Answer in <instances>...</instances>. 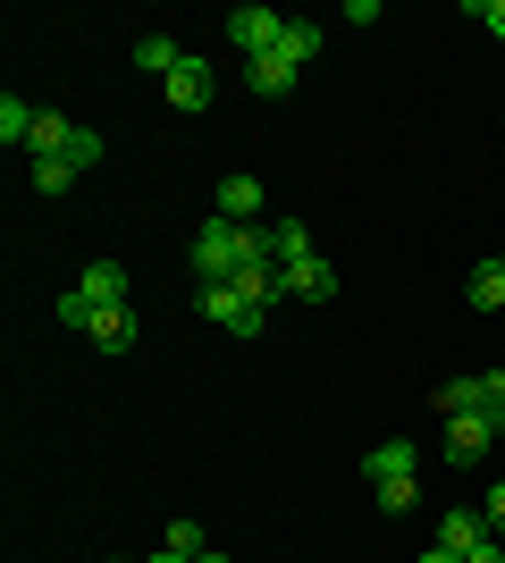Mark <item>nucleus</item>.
<instances>
[{"label": "nucleus", "mask_w": 505, "mask_h": 563, "mask_svg": "<svg viewBox=\"0 0 505 563\" xmlns=\"http://www.w3.org/2000/svg\"><path fill=\"white\" fill-rule=\"evenodd\" d=\"M413 438H380V446L362 454V479H371V496H380V514H413L421 505V479H413Z\"/></svg>", "instance_id": "obj_1"}, {"label": "nucleus", "mask_w": 505, "mask_h": 563, "mask_svg": "<svg viewBox=\"0 0 505 563\" xmlns=\"http://www.w3.org/2000/svg\"><path fill=\"white\" fill-rule=\"evenodd\" d=\"M244 261H253V235H244V228H228V219L194 228V278H202V286H228Z\"/></svg>", "instance_id": "obj_2"}, {"label": "nucleus", "mask_w": 505, "mask_h": 563, "mask_svg": "<svg viewBox=\"0 0 505 563\" xmlns=\"http://www.w3.org/2000/svg\"><path fill=\"white\" fill-rule=\"evenodd\" d=\"M110 303H127V269L119 261H94V269L76 278V295H59V320H68V329H94V311H110Z\"/></svg>", "instance_id": "obj_3"}, {"label": "nucleus", "mask_w": 505, "mask_h": 563, "mask_svg": "<svg viewBox=\"0 0 505 563\" xmlns=\"http://www.w3.org/2000/svg\"><path fill=\"white\" fill-rule=\"evenodd\" d=\"M219 34H228V51H237V59H270V51L287 43V18H278V9H228V18H219Z\"/></svg>", "instance_id": "obj_4"}, {"label": "nucleus", "mask_w": 505, "mask_h": 563, "mask_svg": "<svg viewBox=\"0 0 505 563\" xmlns=\"http://www.w3.org/2000/svg\"><path fill=\"white\" fill-rule=\"evenodd\" d=\"M194 311H202L211 329H228V336H262V320H270V311L253 303V295H237V286H202V295H194Z\"/></svg>", "instance_id": "obj_5"}, {"label": "nucleus", "mask_w": 505, "mask_h": 563, "mask_svg": "<svg viewBox=\"0 0 505 563\" xmlns=\"http://www.w3.org/2000/svg\"><path fill=\"white\" fill-rule=\"evenodd\" d=\"M497 438H505V429L488 421V412H455V421H447V463H455V471H472L488 446H497Z\"/></svg>", "instance_id": "obj_6"}, {"label": "nucleus", "mask_w": 505, "mask_h": 563, "mask_svg": "<svg viewBox=\"0 0 505 563\" xmlns=\"http://www.w3.org/2000/svg\"><path fill=\"white\" fill-rule=\"evenodd\" d=\"M211 85H219V76H211V59H194V51H186V68H177V76H168V85H161V93H168V110H211Z\"/></svg>", "instance_id": "obj_7"}, {"label": "nucleus", "mask_w": 505, "mask_h": 563, "mask_svg": "<svg viewBox=\"0 0 505 563\" xmlns=\"http://www.w3.org/2000/svg\"><path fill=\"white\" fill-rule=\"evenodd\" d=\"M228 228H262V177H219V211Z\"/></svg>", "instance_id": "obj_8"}, {"label": "nucleus", "mask_w": 505, "mask_h": 563, "mask_svg": "<svg viewBox=\"0 0 505 563\" xmlns=\"http://www.w3.org/2000/svg\"><path fill=\"white\" fill-rule=\"evenodd\" d=\"M278 278H287V295H295V303H329V295H337V269H329V261H295V269H278Z\"/></svg>", "instance_id": "obj_9"}, {"label": "nucleus", "mask_w": 505, "mask_h": 563, "mask_svg": "<svg viewBox=\"0 0 505 563\" xmlns=\"http://www.w3.org/2000/svg\"><path fill=\"white\" fill-rule=\"evenodd\" d=\"M295 76H304V68H295L287 51H270V59H244V85H253V93H270V101L295 93Z\"/></svg>", "instance_id": "obj_10"}, {"label": "nucleus", "mask_w": 505, "mask_h": 563, "mask_svg": "<svg viewBox=\"0 0 505 563\" xmlns=\"http://www.w3.org/2000/svg\"><path fill=\"white\" fill-rule=\"evenodd\" d=\"M68 135H76V118H68V110H34V135H25V152H34V161H59V152H68Z\"/></svg>", "instance_id": "obj_11"}, {"label": "nucleus", "mask_w": 505, "mask_h": 563, "mask_svg": "<svg viewBox=\"0 0 505 563\" xmlns=\"http://www.w3.org/2000/svg\"><path fill=\"white\" fill-rule=\"evenodd\" d=\"M85 336H94V345H101V353H127V345H135V311H127V303H110V311H94V329H85Z\"/></svg>", "instance_id": "obj_12"}, {"label": "nucleus", "mask_w": 505, "mask_h": 563, "mask_svg": "<svg viewBox=\"0 0 505 563\" xmlns=\"http://www.w3.org/2000/svg\"><path fill=\"white\" fill-rule=\"evenodd\" d=\"M135 68H144V76H161V85H168V76L186 68V51L168 43V34H144V43H135Z\"/></svg>", "instance_id": "obj_13"}, {"label": "nucleus", "mask_w": 505, "mask_h": 563, "mask_svg": "<svg viewBox=\"0 0 505 563\" xmlns=\"http://www.w3.org/2000/svg\"><path fill=\"white\" fill-rule=\"evenodd\" d=\"M463 295H472V311H505V261H481L463 278Z\"/></svg>", "instance_id": "obj_14"}, {"label": "nucleus", "mask_w": 505, "mask_h": 563, "mask_svg": "<svg viewBox=\"0 0 505 563\" xmlns=\"http://www.w3.org/2000/svg\"><path fill=\"white\" fill-rule=\"evenodd\" d=\"M472 539H488V521L472 514V505H455V514H438V547H455V555H463Z\"/></svg>", "instance_id": "obj_15"}, {"label": "nucleus", "mask_w": 505, "mask_h": 563, "mask_svg": "<svg viewBox=\"0 0 505 563\" xmlns=\"http://www.w3.org/2000/svg\"><path fill=\"white\" fill-rule=\"evenodd\" d=\"M320 43H329V25H312V18H287V43H278V51H287L295 68H304V59H320Z\"/></svg>", "instance_id": "obj_16"}, {"label": "nucleus", "mask_w": 505, "mask_h": 563, "mask_svg": "<svg viewBox=\"0 0 505 563\" xmlns=\"http://www.w3.org/2000/svg\"><path fill=\"white\" fill-rule=\"evenodd\" d=\"M25 135H34V110L9 93V101H0V143H25Z\"/></svg>", "instance_id": "obj_17"}, {"label": "nucleus", "mask_w": 505, "mask_h": 563, "mask_svg": "<svg viewBox=\"0 0 505 563\" xmlns=\"http://www.w3.org/2000/svg\"><path fill=\"white\" fill-rule=\"evenodd\" d=\"M161 547H177V555H211V539H202V521H168V539Z\"/></svg>", "instance_id": "obj_18"}, {"label": "nucleus", "mask_w": 505, "mask_h": 563, "mask_svg": "<svg viewBox=\"0 0 505 563\" xmlns=\"http://www.w3.org/2000/svg\"><path fill=\"white\" fill-rule=\"evenodd\" d=\"M59 161H68V168H94V161H101V135H94V126H76V135H68V152H59Z\"/></svg>", "instance_id": "obj_19"}, {"label": "nucleus", "mask_w": 505, "mask_h": 563, "mask_svg": "<svg viewBox=\"0 0 505 563\" xmlns=\"http://www.w3.org/2000/svg\"><path fill=\"white\" fill-rule=\"evenodd\" d=\"M34 186H43V194H68L76 168H68V161H34Z\"/></svg>", "instance_id": "obj_20"}, {"label": "nucleus", "mask_w": 505, "mask_h": 563, "mask_svg": "<svg viewBox=\"0 0 505 563\" xmlns=\"http://www.w3.org/2000/svg\"><path fill=\"white\" fill-rule=\"evenodd\" d=\"M472 18H481L488 34H497V43H505V0H472Z\"/></svg>", "instance_id": "obj_21"}, {"label": "nucleus", "mask_w": 505, "mask_h": 563, "mask_svg": "<svg viewBox=\"0 0 505 563\" xmlns=\"http://www.w3.org/2000/svg\"><path fill=\"white\" fill-rule=\"evenodd\" d=\"M463 563H505V547H497V530H488V539H472V547H463Z\"/></svg>", "instance_id": "obj_22"}, {"label": "nucleus", "mask_w": 505, "mask_h": 563, "mask_svg": "<svg viewBox=\"0 0 505 563\" xmlns=\"http://www.w3.org/2000/svg\"><path fill=\"white\" fill-rule=\"evenodd\" d=\"M481 521H488V530H505V479H497V488H488V505H481Z\"/></svg>", "instance_id": "obj_23"}, {"label": "nucleus", "mask_w": 505, "mask_h": 563, "mask_svg": "<svg viewBox=\"0 0 505 563\" xmlns=\"http://www.w3.org/2000/svg\"><path fill=\"white\" fill-rule=\"evenodd\" d=\"M413 563H463V555H455V547H438V539H430V547H421Z\"/></svg>", "instance_id": "obj_24"}, {"label": "nucleus", "mask_w": 505, "mask_h": 563, "mask_svg": "<svg viewBox=\"0 0 505 563\" xmlns=\"http://www.w3.org/2000/svg\"><path fill=\"white\" fill-rule=\"evenodd\" d=\"M152 563H194V555H177V547H161V555H152Z\"/></svg>", "instance_id": "obj_25"}, {"label": "nucleus", "mask_w": 505, "mask_h": 563, "mask_svg": "<svg viewBox=\"0 0 505 563\" xmlns=\"http://www.w3.org/2000/svg\"><path fill=\"white\" fill-rule=\"evenodd\" d=\"M194 563H228V555H219V547H211V555H194Z\"/></svg>", "instance_id": "obj_26"}, {"label": "nucleus", "mask_w": 505, "mask_h": 563, "mask_svg": "<svg viewBox=\"0 0 505 563\" xmlns=\"http://www.w3.org/2000/svg\"><path fill=\"white\" fill-rule=\"evenodd\" d=\"M497 261H505V253H497Z\"/></svg>", "instance_id": "obj_27"}]
</instances>
